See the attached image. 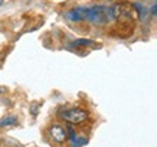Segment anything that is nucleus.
I'll return each instance as SVG.
<instances>
[{
	"instance_id": "nucleus-10",
	"label": "nucleus",
	"mask_w": 157,
	"mask_h": 147,
	"mask_svg": "<svg viewBox=\"0 0 157 147\" xmlns=\"http://www.w3.org/2000/svg\"><path fill=\"white\" fill-rule=\"evenodd\" d=\"M150 13H151L153 16H157V3H154V5L151 6V9H150Z\"/></svg>"
},
{
	"instance_id": "nucleus-7",
	"label": "nucleus",
	"mask_w": 157,
	"mask_h": 147,
	"mask_svg": "<svg viewBox=\"0 0 157 147\" xmlns=\"http://www.w3.org/2000/svg\"><path fill=\"white\" fill-rule=\"evenodd\" d=\"M133 9L137 12V16L140 17L141 20H144L146 17H147V13H148V10L146 6L143 5H140V3H133Z\"/></svg>"
},
{
	"instance_id": "nucleus-3",
	"label": "nucleus",
	"mask_w": 157,
	"mask_h": 147,
	"mask_svg": "<svg viewBox=\"0 0 157 147\" xmlns=\"http://www.w3.org/2000/svg\"><path fill=\"white\" fill-rule=\"evenodd\" d=\"M49 134H51V137H52L56 143H63L65 140H67V137H68L67 128H63L62 126H59V124L52 126L51 130H49Z\"/></svg>"
},
{
	"instance_id": "nucleus-1",
	"label": "nucleus",
	"mask_w": 157,
	"mask_h": 147,
	"mask_svg": "<svg viewBox=\"0 0 157 147\" xmlns=\"http://www.w3.org/2000/svg\"><path fill=\"white\" fill-rule=\"evenodd\" d=\"M85 19L94 25H105L114 20L113 6H91L86 7Z\"/></svg>"
},
{
	"instance_id": "nucleus-12",
	"label": "nucleus",
	"mask_w": 157,
	"mask_h": 147,
	"mask_svg": "<svg viewBox=\"0 0 157 147\" xmlns=\"http://www.w3.org/2000/svg\"><path fill=\"white\" fill-rule=\"evenodd\" d=\"M2 3H3V0H0V5H2Z\"/></svg>"
},
{
	"instance_id": "nucleus-6",
	"label": "nucleus",
	"mask_w": 157,
	"mask_h": 147,
	"mask_svg": "<svg viewBox=\"0 0 157 147\" xmlns=\"http://www.w3.org/2000/svg\"><path fill=\"white\" fill-rule=\"evenodd\" d=\"M17 124V117L16 115H6L0 120V127H12Z\"/></svg>"
},
{
	"instance_id": "nucleus-5",
	"label": "nucleus",
	"mask_w": 157,
	"mask_h": 147,
	"mask_svg": "<svg viewBox=\"0 0 157 147\" xmlns=\"http://www.w3.org/2000/svg\"><path fill=\"white\" fill-rule=\"evenodd\" d=\"M72 46H92V48H100V45H97L94 41H91V39H75L74 42L71 43Z\"/></svg>"
},
{
	"instance_id": "nucleus-9",
	"label": "nucleus",
	"mask_w": 157,
	"mask_h": 147,
	"mask_svg": "<svg viewBox=\"0 0 157 147\" xmlns=\"http://www.w3.org/2000/svg\"><path fill=\"white\" fill-rule=\"evenodd\" d=\"M38 107H39V104H32V108H30V111H32V114H33V115H36V114H38Z\"/></svg>"
},
{
	"instance_id": "nucleus-8",
	"label": "nucleus",
	"mask_w": 157,
	"mask_h": 147,
	"mask_svg": "<svg viewBox=\"0 0 157 147\" xmlns=\"http://www.w3.org/2000/svg\"><path fill=\"white\" fill-rule=\"evenodd\" d=\"M86 138H84V137H72L71 138V147H82V146H85L86 144Z\"/></svg>"
},
{
	"instance_id": "nucleus-2",
	"label": "nucleus",
	"mask_w": 157,
	"mask_h": 147,
	"mask_svg": "<svg viewBox=\"0 0 157 147\" xmlns=\"http://www.w3.org/2000/svg\"><path fill=\"white\" fill-rule=\"evenodd\" d=\"M59 117L69 124H81L86 121L88 113L82 108H68L59 113Z\"/></svg>"
},
{
	"instance_id": "nucleus-11",
	"label": "nucleus",
	"mask_w": 157,
	"mask_h": 147,
	"mask_svg": "<svg viewBox=\"0 0 157 147\" xmlns=\"http://www.w3.org/2000/svg\"><path fill=\"white\" fill-rule=\"evenodd\" d=\"M5 92V88H0V94H3Z\"/></svg>"
},
{
	"instance_id": "nucleus-4",
	"label": "nucleus",
	"mask_w": 157,
	"mask_h": 147,
	"mask_svg": "<svg viewBox=\"0 0 157 147\" xmlns=\"http://www.w3.org/2000/svg\"><path fill=\"white\" fill-rule=\"evenodd\" d=\"M85 13L86 7H75V9H71L69 12H67L65 17L71 22H81V20H85Z\"/></svg>"
}]
</instances>
